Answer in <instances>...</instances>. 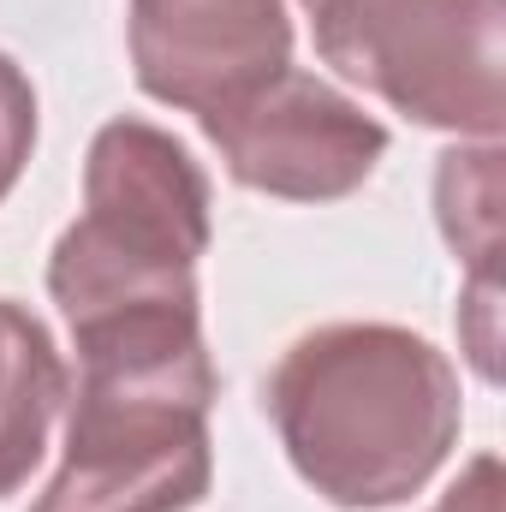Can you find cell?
<instances>
[{"label":"cell","mask_w":506,"mask_h":512,"mask_svg":"<svg viewBox=\"0 0 506 512\" xmlns=\"http://www.w3.org/2000/svg\"><path fill=\"white\" fill-rule=\"evenodd\" d=\"M268 417L298 477L334 507L417 495L459 441V376L411 328L334 322L274 364Z\"/></svg>","instance_id":"1"},{"label":"cell","mask_w":506,"mask_h":512,"mask_svg":"<svg viewBox=\"0 0 506 512\" xmlns=\"http://www.w3.org/2000/svg\"><path fill=\"white\" fill-rule=\"evenodd\" d=\"M78 346L66 459L30 512H185L209 495L215 364L197 316L131 322Z\"/></svg>","instance_id":"2"},{"label":"cell","mask_w":506,"mask_h":512,"mask_svg":"<svg viewBox=\"0 0 506 512\" xmlns=\"http://www.w3.org/2000/svg\"><path fill=\"white\" fill-rule=\"evenodd\" d=\"M209 251V179L179 137L149 120L96 131L84 167V215L60 233L48 292L72 328L197 316V256Z\"/></svg>","instance_id":"3"},{"label":"cell","mask_w":506,"mask_h":512,"mask_svg":"<svg viewBox=\"0 0 506 512\" xmlns=\"http://www.w3.org/2000/svg\"><path fill=\"white\" fill-rule=\"evenodd\" d=\"M322 60L429 131L495 143L506 120V0H316Z\"/></svg>","instance_id":"4"},{"label":"cell","mask_w":506,"mask_h":512,"mask_svg":"<svg viewBox=\"0 0 506 512\" xmlns=\"http://www.w3.org/2000/svg\"><path fill=\"white\" fill-rule=\"evenodd\" d=\"M197 120L239 185H251L262 197H286V203L352 197L387 155L381 120H370L334 84L292 72V66Z\"/></svg>","instance_id":"5"},{"label":"cell","mask_w":506,"mask_h":512,"mask_svg":"<svg viewBox=\"0 0 506 512\" xmlns=\"http://www.w3.org/2000/svg\"><path fill=\"white\" fill-rule=\"evenodd\" d=\"M131 66L167 108L239 102L292 66L286 0H131Z\"/></svg>","instance_id":"6"},{"label":"cell","mask_w":506,"mask_h":512,"mask_svg":"<svg viewBox=\"0 0 506 512\" xmlns=\"http://www.w3.org/2000/svg\"><path fill=\"white\" fill-rule=\"evenodd\" d=\"M66 387L72 376L48 328L24 304L0 298V495H12L36 471L54 411L66 405Z\"/></svg>","instance_id":"7"},{"label":"cell","mask_w":506,"mask_h":512,"mask_svg":"<svg viewBox=\"0 0 506 512\" xmlns=\"http://www.w3.org/2000/svg\"><path fill=\"white\" fill-rule=\"evenodd\" d=\"M435 209H441L447 245L471 268V280H495V256H501V149L477 143V149L441 155Z\"/></svg>","instance_id":"8"},{"label":"cell","mask_w":506,"mask_h":512,"mask_svg":"<svg viewBox=\"0 0 506 512\" xmlns=\"http://www.w3.org/2000/svg\"><path fill=\"white\" fill-rule=\"evenodd\" d=\"M30 143H36V90L0 54V197L18 185V173L30 161Z\"/></svg>","instance_id":"9"},{"label":"cell","mask_w":506,"mask_h":512,"mask_svg":"<svg viewBox=\"0 0 506 512\" xmlns=\"http://www.w3.org/2000/svg\"><path fill=\"white\" fill-rule=\"evenodd\" d=\"M435 512H501V459L495 453H477L465 465V477L441 495Z\"/></svg>","instance_id":"10"},{"label":"cell","mask_w":506,"mask_h":512,"mask_svg":"<svg viewBox=\"0 0 506 512\" xmlns=\"http://www.w3.org/2000/svg\"><path fill=\"white\" fill-rule=\"evenodd\" d=\"M304 6H316V0H304Z\"/></svg>","instance_id":"11"}]
</instances>
